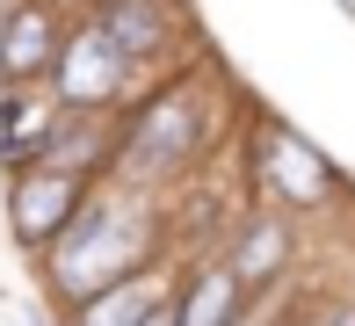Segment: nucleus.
Instances as JSON below:
<instances>
[{
  "mask_svg": "<svg viewBox=\"0 0 355 326\" xmlns=\"http://www.w3.org/2000/svg\"><path fill=\"white\" fill-rule=\"evenodd\" d=\"M138 254H145V210L102 196V203H87V210L66 218L51 268H58V290H66V298H102L109 283H123V275L138 268Z\"/></svg>",
  "mask_w": 355,
  "mask_h": 326,
  "instance_id": "f257e3e1",
  "label": "nucleus"
},
{
  "mask_svg": "<svg viewBox=\"0 0 355 326\" xmlns=\"http://www.w3.org/2000/svg\"><path fill=\"white\" fill-rule=\"evenodd\" d=\"M232 326H239V319H232Z\"/></svg>",
  "mask_w": 355,
  "mask_h": 326,
  "instance_id": "ddd939ff",
  "label": "nucleus"
},
{
  "mask_svg": "<svg viewBox=\"0 0 355 326\" xmlns=\"http://www.w3.org/2000/svg\"><path fill=\"white\" fill-rule=\"evenodd\" d=\"M189 153H196V102L174 87V94H159L138 117L131 145H123V174H131V182H159V174H174Z\"/></svg>",
  "mask_w": 355,
  "mask_h": 326,
  "instance_id": "f03ea898",
  "label": "nucleus"
},
{
  "mask_svg": "<svg viewBox=\"0 0 355 326\" xmlns=\"http://www.w3.org/2000/svg\"><path fill=\"white\" fill-rule=\"evenodd\" d=\"M153 304H159V283H153V275H145V283H138V275H123V283H109L102 298L80 304V326H138Z\"/></svg>",
  "mask_w": 355,
  "mask_h": 326,
  "instance_id": "423d86ee",
  "label": "nucleus"
},
{
  "mask_svg": "<svg viewBox=\"0 0 355 326\" xmlns=\"http://www.w3.org/2000/svg\"><path fill=\"white\" fill-rule=\"evenodd\" d=\"M73 210H80V182H73V174L29 167L22 189H15V232H22V239H58Z\"/></svg>",
  "mask_w": 355,
  "mask_h": 326,
  "instance_id": "7ed1b4c3",
  "label": "nucleus"
},
{
  "mask_svg": "<svg viewBox=\"0 0 355 326\" xmlns=\"http://www.w3.org/2000/svg\"><path fill=\"white\" fill-rule=\"evenodd\" d=\"M51 65V15L44 8H15L8 29H0V73L8 80H29Z\"/></svg>",
  "mask_w": 355,
  "mask_h": 326,
  "instance_id": "39448f33",
  "label": "nucleus"
},
{
  "mask_svg": "<svg viewBox=\"0 0 355 326\" xmlns=\"http://www.w3.org/2000/svg\"><path fill=\"white\" fill-rule=\"evenodd\" d=\"M102 37H109V51H116V58L153 51V15H138L131 0H116V8H109V22H102Z\"/></svg>",
  "mask_w": 355,
  "mask_h": 326,
  "instance_id": "1a4fd4ad",
  "label": "nucleus"
},
{
  "mask_svg": "<svg viewBox=\"0 0 355 326\" xmlns=\"http://www.w3.org/2000/svg\"><path fill=\"white\" fill-rule=\"evenodd\" d=\"M232 304H239V283L225 268H203L189 283V298L174 304V326H232Z\"/></svg>",
  "mask_w": 355,
  "mask_h": 326,
  "instance_id": "6e6552de",
  "label": "nucleus"
},
{
  "mask_svg": "<svg viewBox=\"0 0 355 326\" xmlns=\"http://www.w3.org/2000/svg\"><path fill=\"white\" fill-rule=\"evenodd\" d=\"M138 326H174V304H153V312H145Z\"/></svg>",
  "mask_w": 355,
  "mask_h": 326,
  "instance_id": "f8f14e48",
  "label": "nucleus"
},
{
  "mask_svg": "<svg viewBox=\"0 0 355 326\" xmlns=\"http://www.w3.org/2000/svg\"><path fill=\"white\" fill-rule=\"evenodd\" d=\"M58 80H66V102H109L123 87V58L109 51L102 29H80L66 44V58H58Z\"/></svg>",
  "mask_w": 355,
  "mask_h": 326,
  "instance_id": "20e7f679",
  "label": "nucleus"
},
{
  "mask_svg": "<svg viewBox=\"0 0 355 326\" xmlns=\"http://www.w3.org/2000/svg\"><path fill=\"white\" fill-rule=\"evenodd\" d=\"M51 117H58V109L44 102V94L15 102V109H8V145H15V153H37V145L51 138Z\"/></svg>",
  "mask_w": 355,
  "mask_h": 326,
  "instance_id": "9d476101",
  "label": "nucleus"
},
{
  "mask_svg": "<svg viewBox=\"0 0 355 326\" xmlns=\"http://www.w3.org/2000/svg\"><path fill=\"white\" fill-rule=\"evenodd\" d=\"M283 254H290V232H283L276 218H261V225H254V232H247V239L232 247L225 275H232V283H268V275L283 268Z\"/></svg>",
  "mask_w": 355,
  "mask_h": 326,
  "instance_id": "0eeeda50",
  "label": "nucleus"
},
{
  "mask_svg": "<svg viewBox=\"0 0 355 326\" xmlns=\"http://www.w3.org/2000/svg\"><path fill=\"white\" fill-rule=\"evenodd\" d=\"M276 174H283V182H290V196H312L319 189V167H304V153H297V145H276Z\"/></svg>",
  "mask_w": 355,
  "mask_h": 326,
  "instance_id": "9b49d317",
  "label": "nucleus"
}]
</instances>
